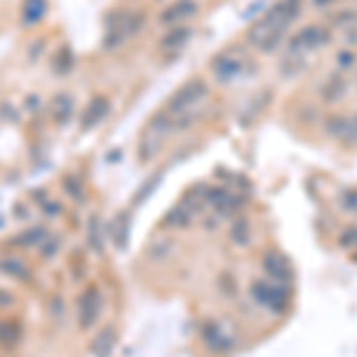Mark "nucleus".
Returning <instances> with one entry per match:
<instances>
[{
  "mask_svg": "<svg viewBox=\"0 0 357 357\" xmlns=\"http://www.w3.org/2000/svg\"><path fill=\"white\" fill-rule=\"evenodd\" d=\"M301 0H279L255 22L245 33V41L255 45L260 53H274L279 43L284 41L286 31L293 22L301 17Z\"/></svg>",
  "mask_w": 357,
  "mask_h": 357,
  "instance_id": "f257e3e1",
  "label": "nucleus"
},
{
  "mask_svg": "<svg viewBox=\"0 0 357 357\" xmlns=\"http://www.w3.org/2000/svg\"><path fill=\"white\" fill-rule=\"evenodd\" d=\"M207 98V84L203 79H191L183 86H178L174 93L169 96L165 105V112L169 117H176L178 124L176 129H183V119H195V107L203 105V100Z\"/></svg>",
  "mask_w": 357,
  "mask_h": 357,
  "instance_id": "f03ea898",
  "label": "nucleus"
},
{
  "mask_svg": "<svg viewBox=\"0 0 357 357\" xmlns=\"http://www.w3.org/2000/svg\"><path fill=\"white\" fill-rule=\"evenodd\" d=\"M141 22H143V17L136 15V13L112 15V20L107 22V33H105V41H102V45H105L107 50L119 48L126 38L134 36L138 29H141Z\"/></svg>",
  "mask_w": 357,
  "mask_h": 357,
  "instance_id": "7ed1b4c3",
  "label": "nucleus"
},
{
  "mask_svg": "<svg viewBox=\"0 0 357 357\" xmlns=\"http://www.w3.org/2000/svg\"><path fill=\"white\" fill-rule=\"evenodd\" d=\"M245 65V53H241L238 48H227L210 62V69L220 84H231L234 79H238L243 74Z\"/></svg>",
  "mask_w": 357,
  "mask_h": 357,
  "instance_id": "20e7f679",
  "label": "nucleus"
},
{
  "mask_svg": "<svg viewBox=\"0 0 357 357\" xmlns=\"http://www.w3.org/2000/svg\"><path fill=\"white\" fill-rule=\"evenodd\" d=\"M331 41V31L326 26H319V24H310L301 29V31L296 33V36L289 41V48L291 53H301V55H307L312 53V50H319L324 48L326 43Z\"/></svg>",
  "mask_w": 357,
  "mask_h": 357,
  "instance_id": "39448f33",
  "label": "nucleus"
},
{
  "mask_svg": "<svg viewBox=\"0 0 357 357\" xmlns=\"http://www.w3.org/2000/svg\"><path fill=\"white\" fill-rule=\"evenodd\" d=\"M102 310V296L96 286L86 289L77 301V321H79V329H91V326L98 321Z\"/></svg>",
  "mask_w": 357,
  "mask_h": 357,
  "instance_id": "423d86ee",
  "label": "nucleus"
},
{
  "mask_svg": "<svg viewBox=\"0 0 357 357\" xmlns=\"http://www.w3.org/2000/svg\"><path fill=\"white\" fill-rule=\"evenodd\" d=\"M250 296L267 310H281L286 301V293L276 281L274 284L272 281H255V284L250 286Z\"/></svg>",
  "mask_w": 357,
  "mask_h": 357,
  "instance_id": "0eeeda50",
  "label": "nucleus"
},
{
  "mask_svg": "<svg viewBox=\"0 0 357 357\" xmlns=\"http://www.w3.org/2000/svg\"><path fill=\"white\" fill-rule=\"evenodd\" d=\"M326 134L343 143H357V119L333 114V117L326 119Z\"/></svg>",
  "mask_w": 357,
  "mask_h": 357,
  "instance_id": "6e6552de",
  "label": "nucleus"
},
{
  "mask_svg": "<svg viewBox=\"0 0 357 357\" xmlns=\"http://www.w3.org/2000/svg\"><path fill=\"white\" fill-rule=\"evenodd\" d=\"M262 269L269 279L276 281V284H281V281H291V274H293L289 260H286L284 255H279V252H267L264 260H262Z\"/></svg>",
  "mask_w": 357,
  "mask_h": 357,
  "instance_id": "1a4fd4ad",
  "label": "nucleus"
},
{
  "mask_svg": "<svg viewBox=\"0 0 357 357\" xmlns=\"http://www.w3.org/2000/svg\"><path fill=\"white\" fill-rule=\"evenodd\" d=\"M107 112H110V100L102 96H96L82 114V129H93L96 124H100L107 117Z\"/></svg>",
  "mask_w": 357,
  "mask_h": 357,
  "instance_id": "9d476101",
  "label": "nucleus"
},
{
  "mask_svg": "<svg viewBox=\"0 0 357 357\" xmlns=\"http://www.w3.org/2000/svg\"><path fill=\"white\" fill-rule=\"evenodd\" d=\"M191 15H195V3H193V0H176L174 5H169L167 10H162L160 22L167 24V26H176Z\"/></svg>",
  "mask_w": 357,
  "mask_h": 357,
  "instance_id": "9b49d317",
  "label": "nucleus"
},
{
  "mask_svg": "<svg viewBox=\"0 0 357 357\" xmlns=\"http://www.w3.org/2000/svg\"><path fill=\"white\" fill-rule=\"evenodd\" d=\"M72 112H74V98L69 93H55L53 100H50V114H53V119L57 124H67L69 119H72Z\"/></svg>",
  "mask_w": 357,
  "mask_h": 357,
  "instance_id": "f8f14e48",
  "label": "nucleus"
},
{
  "mask_svg": "<svg viewBox=\"0 0 357 357\" xmlns=\"http://www.w3.org/2000/svg\"><path fill=\"white\" fill-rule=\"evenodd\" d=\"M114 343H117V333H114L112 326H105L93 336L91 341V355L93 357H110Z\"/></svg>",
  "mask_w": 357,
  "mask_h": 357,
  "instance_id": "ddd939ff",
  "label": "nucleus"
},
{
  "mask_svg": "<svg viewBox=\"0 0 357 357\" xmlns=\"http://www.w3.org/2000/svg\"><path fill=\"white\" fill-rule=\"evenodd\" d=\"M193 29L186 26V24H176L172 26L169 31L162 36V41H160V45H162V50H181L183 45L188 43V38H191Z\"/></svg>",
  "mask_w": 357,
  "mask_h": 357,
  "instance_id": "4468645a",
  "label": "nucleus"
},
{
  "mask_svg": "<svg viewBox=\"0 0 357 357\" xmlns=\"http://www.w3.org/2000/svg\"><path fill=\"white\" fill-rule=\"evenodd\" d=\"M45 10H48V0H24L22 3V24L33 26L43 20Z\"/></svg>",
  "mask_w": 357,
  "mask_h": 357,
  "instance_id": "2eb2a0df",
  "label": "nucleus"
},
{
  "mask_svg": "<svg viewBox=\"0 0 357 357\" xmlns=\"http://www.w3.org/2000/svg\"><path fill=\"white\" fill-rule=\"evenodd\" d=\"M348 93V84L343 82V77H329L319 89V96L324 102H336Z\"/></svg>",
  "mask_w": 357,
  "mask_h": 357,
  "instance_id": "dca6fc26",
  "label": "nucleus"
},
{
  "mask_svg": "<svg viewBox=\"0 0 357 357\" xmlns=\"http://www.w3.org/2000/svg\"><path fill=\"white\" fill-rule=\"evenodd\" d=\"M0 272L5 276H15V279H20V281H29V267L15 255L0 257Z\"/></svg>",
  "mask_w": 357,
  "mask_h": 357,
  "instance_id": "f3484780",
  "label": "nucleus"
},
{
  "mask_svg": "<svg viewBox=\"0 0 357 357\" xmlns=\"http://www.w3.org/2000/svg\"><path fill=\"white\" fill-rule=\"evenodd\" d=\"M48 229L43 227H31L26 231H22L20 236L15 238V245L17 248H33V245H41L45 238H48Z\"/></svg>",
  "mask_w": 357,
  "mask_h": 357,
  "instance_id": "a211bd4d",
  "label": "nucleus"
},
{
  "mask_svg": "<svg viewBox=\"0 0 357 357\" xmlns=\"http://www.w3.org/2000/svg\"><path fill=\"white\" fill-rule=\"evenodd\" d=\"M126 236H129V222H126V215L122 212V215L114 217V222L110 227V241L119 248V250H122V248L126 245Z\"/></svg>",
  "mask_w": 357,
  "mask_h": 357,
  "instance_id": "6ab92c4d",
  "label": "nucleus"
},
{
  "mask_svg": "<svg viewBox=\"0 0 357 357\" xmlns=\"http://www.w3.org/2000/svg\"><path fill=\"white\" fill-rule=\"evenodd\" d=\"M72 67H74L72 50H69V45H60L57 53L53 55V69L57 74H67V72H72Z\"/></svg>",
  "mask_w": 357,
  "mask_h": 357,
  "instance_id": "aec40b11",
  "label": "nucleus"
},
{
  "mask_svg": "<svg viewBox=\"0 0 357 357\" xmlns=\"http://www.w3.org/2000/svg\"><path fill=\"white\" fill-rule=\"evenodd\" d=\"M281 72L286 74V77H293V74H301L305 69V55L301 53H291V50H286L284 55V62H281Z\"/></svg>",
  "mask_w": 357,
  "mask_h": 357,
  "instance_id": "412c9836",
  "label": "nucleus"
},
{
  "mask_svg": "<svg viewBox=\"0 0 357 357\" xmlns=\"http://www.w3.org/2000/svg\"><path fill=\"white\" fill-rule=\"evenodd\" d=\"M89 245H91V250L98 252L100 255L102 252V236H100V220L93 215L89 220Z\"/></svg>",
  "mask_w": 357,
  "mask_h": 357,
  "instance_id": "4be33fe9",
  "label": "nucleus"
},
{
  "mask_svg": "<svg viewBox=\"0 0 357 357\" xmlns=\"http://www.w3.org/2000/svg\"><path fill=\"white\" fill-rule=\"evenodd\" d=\"M188 222H191V212H188L186 205L174 207V210H172L169 215H167V220H165L167 227H186Z\"/></svg>",
  "mask_w": 357,
  "mask_h": 357,
  "instance_id": "5701e85b",
  "label": "nucleus"
},
{
  "mask_svg": "<svg viewBox=\"0 0 357 357\" xmlns=\"http://www.w3.org/2000/svg\"><path fill=\"white\" fill-rule=\"evenodd\" d=\"M20 338V326L15 321H0V345H13Z\"/></svg>",
  "mask_w": 357,
  "mask_h": 357,
  "instance_id": "b1692460",
  "label": "nucleus"
},
{
  "mask_svg": "<svg viewBox=\"0 0 357 357\" xmlns=\"http://www.w3.org/2000/svg\"><path fill=\"white\" fill-rule=\"evenodd\" d=\"M62 186H65V191H67L69 195H72V198L84 200V188H82V181H79L77 176H65Z\"/></svg>",
  "mask_w": 357,
  "mask_h": 357,
  "instance_id": "393cba45",
  "label": "nucleus"
},
{
  "mask_svg": "<svg viewBox=\"0 0 357 357\" xmlns=\"http://www.w3.org/2000/svg\"><path fill=\"white\" fill-rule=\"evenodd\" d=\"M357 62V57L353 50H341V53L336 55V67L341 69V72H348V69H353V65Z\"/></svg>",
  "mask_w": 357,
  "mask_h": 357,
  "instance_id": "a878e982",
  "label": "nucleus"
},
{
  "mask_svg": "<svg viewBox=\"0 0 357 357\" xmlns=\"http://www.w3.org/2000/svg\"><path fill=\"white\" fill-rule=\"evenodd\" d=\"M229 236H231V241L236 245H243L248 243V224L245 222H236V227L229 231Z\"/></svg>",
  "mask_w": 357,
  "mask_h": 357,
  "instance_id": "bb28decb",
  "label": "nucleus"
},
{
  "mask_svg": "<svg viewBox=\"0 0 357 357\" xmlns=\"http://www.w3.org/2000/svg\"><path fill=\"white\" fill-rule=\"evenodd\" d=\"M60 243H62L60 236H48V238L41 243V255L43 257H53L57 252V248H60Z\"/></svg>",
  "mask_w": 357,
  "mask_h": 357,
  "instance_id": "cd10ccee",
  "label": "nucleus"
},
{
  "mask_svg": "<svg viewBox=\"0 0 357 357\" xmlns=\"http://www.w3.org/2000/svg\"><path fill=\"white\" fill-rule=\"evenodd\" d=\"M333 24L341 26V29H353V26H357V13H341V17H336Z\"/></svg>",
  "mask_w": 357,
  "mask_h": 357,
  "instance_id": "c85d7f7f",
  "label": "nucleus"
},
{
  "mask_svg": "<svg viewBox=\"0 0 357 357\" xmlns=\"http://www.w3.org/2000/svg\"><path fill=\"white\" fill-rule=\"evenodd\" d=\"M15 303V296L10 291L0 289V307H10V305Z\"/></svg>",
  "mask_w": 357,
  "mask_h": 357,
  "instance_id": "c756f323",
  "label": "nucleus"
}]
</instances>
